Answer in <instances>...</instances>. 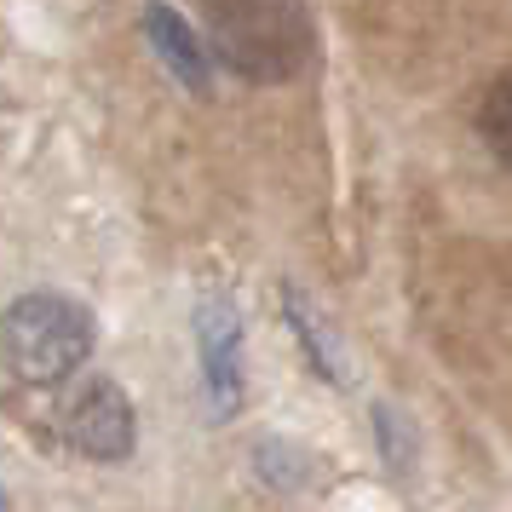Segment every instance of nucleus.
<instances>
[{"label":"nucleus","mask_w":512,"mask_h":512,"mask_svg":"<svg viewBox=\"0 0 512 512\" xmlns=\"http://www.w3.org/2000/svg\"><path fill=\"white\" fill-rule=\"evenodd\" d=\"M202 47L254 87H288L317 58L311 0H202Z\"/></svg>","instance_id":"1"},{"label":"nucleus","mask_w":512,"mask_h":512,"mask_svg":"<svg viewBox=\"0 0 512 512\" xmlns=\"http://www.w3.org/2000/svg\"><path fill=\"white\" fill-rule=\"evenodd\" d=\"M93 357V311L70 294H24L0 311V363L18 386H64Z\"/></svg>","instance_id":"2"},{"label":"nucleus","mask_w":512,"mask_h":512,"mask_svg":"<svg viewBox=\"0 0 512 512\" xmlns=\"http://www.w3.org/2000/svg\"><path fill=\"white\" fill-rule=\"evenodd\" d=\"M133 403L110 374H93L81 380L70 397H64V443L81 449L87 461H127L133 455Z\"/></svg>","instance_id":"3"},{"label":"nucleus","mask_w":512,"mask_h":512,"mask_svg":"<svg viewBox=\"0 0 512 512\" xmlns=\"http://www.w3.org/2000/svg\"><path fill=\"white\" fill-rule=\"evenodd\" d=\"M196 357L213 415L231 420L242 409V311L225 294H208L196 305Z\"/></svg>","instance_id":"4"},{"label":"nucleus","mask_w":512,"mask_h":512,"mask_svg":"<svg viewBox=\"0 0 512 512\" xmlns=\"http://www.w3.org/2000/svg\"><path fill=\"white\" fill-rule=\"evenodd\" d=\"M139 24H144L150 52H156V64H162L185 93L208 98L213 93V58H208V47H202V35H196V24H190L185 12H173L167 0H150Z\"/></svg>","instance_id":"5"},{"label":"nucleus","mask_w":512,"mask_h":512,"mask_svg":"<svg viewBox=\"0 0 512 512\" xmlns=\"http://www.w3.org/2000/svg\"><path fill=\"white\" fill-rule=\"evenodd\" d=\"M282 317H288V328L300 334V351L311 357V369L323 374L328 386H346L351 369H346V351H340V340L323 328V317H317V305L305 300L300 288H282Z\"/></svg>","instance_id":"6"},{"label":"nucleus","mask_w":512,"mask_h":512,"mask_svg":"<svg viewBox=\"0 0 512 512\" xmlns=\"http://www.w3.org/2000/svg\"><path fill=\"white\" fill-rule=\"evenodd\" d=\"M478 133H484V144H489L495 162H507L512 156V87H507V75L489 81L484 104H478Z\"/></svg>","instance_id":"7"},{"label":"nucleus","mask_w":512,"mask_h":512,"mask_svg":"<svg viewBox=\"0 0 512 512\" xmlns=\"http://www.w3.org/2000/svg\"><path fill=\"white\" fill-rule=\"evenodd\" d=\"M0 512H6V489H0Z\"/></svg>","instance_id":"8"}]
</instances>
